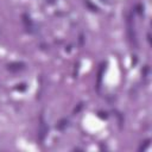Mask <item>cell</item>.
I'll return each mask as SVG.
<instances>
[{"label":"cell","mask_w":152,"mask_h":152,"mask_svg":"<svg viewBox=\"0 0 152 152\" xmlns=\"http://www.w3.org/2000/svg\"><path fill=\"white\" fill-rule=\"evenodd\" d=\"M23 21H24V24H25L26 30L30 31V32H32L33 28H34V25H33V23L31 21L30 17H27V14H23Z\"/></svg>","instance_id":"cell-3"},{"label":"cell","mask_w":152,"mask_h":152,"mask_svg":"<svg viewBox=\"0 0 152 152\" xmlns=\"http://www.w3.org/2000/svg\"><path fill=\"white\" fill-rule=\"evenodd\" d=\"M102 72H103V65H101V68H100V70H99V77H97V87H99V84H100V81H101V76H102Z\"/></svg>","instance_id":"cell-5"},{"label":"cell","mask_w":152,"mask_h":152,"mask_svg":"<svg viewBox=\"0 0 152 152\" xmlns=\"http://www.w3.org/2000/svg\"><path fill=\"white\" fill-rule=\"evenodd\" d=\"M68 125V120L66 119H62L59 122H58V125H57V128H59V129H63L65 126Z\"/></svg>","instance_id":"cell-4"},{"label":"cell","mask_w":152,"mask_h":152,"mask_svg":"<svg viewBox=\"0 0 152 152\" xmlns=\"http://www.w3.org/2000/svg\"><path fill=\"white\" fill-rule=\"evenodd\" d=\"M24 68H25V64L21 62H13L7 65V70L10 71H19V70H23Z\"/></svg>","instance_id":"cell-2"},{"label":"cell","mask_w":152,"mask_h":152,"mask_svg":"<svg viewBox=\"0 0 152 152\" xmlns=\"http://www.w3.org/2000/svg\"><path fill=\"white\" fill-rule=\"evenodd\" d=\"M46 133H48V127H46V124H45L43 115H40V122H39V129H38V138L40 141H43L45 139Z\"/></svg>","instance_id":"cell-1"}]
</instances>
